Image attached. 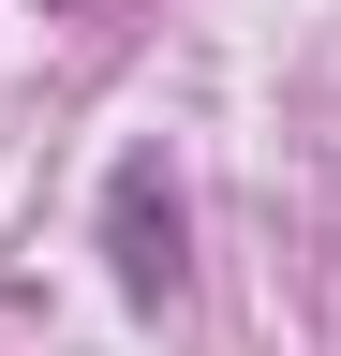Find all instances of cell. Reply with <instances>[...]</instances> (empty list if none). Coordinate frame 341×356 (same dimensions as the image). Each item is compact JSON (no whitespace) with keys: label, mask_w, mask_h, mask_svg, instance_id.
<instances>
[{"label":"cell","mask_w":341,"mask_h":356,"mask_svg":"<svg viewBox=\"0 0 341 356\" xmlns=\"http://www.w3.org/2000/svg\"><path fill=\"white\" fill-rule=\"evenodd\" d=\"M104 252H119V297H178V178L149 149L104 178Z\"/></svg>","instance_id":"obj_1"}]
</instances>
